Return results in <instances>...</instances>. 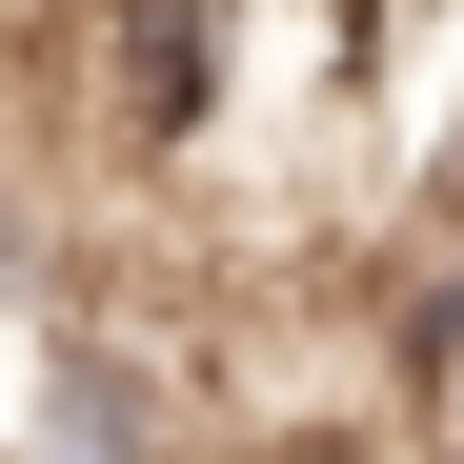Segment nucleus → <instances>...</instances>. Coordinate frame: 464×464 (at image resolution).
<instances>
[{
  "label": "nucleus",
  "instance_id": "1",
  "mask_svg": "<svg viewBox=\"0 0 464 464\" xmlns=\"http://www.w3.org/2000/svg\"><path fill=\"white\" fill-rule=\"evenodd\" d=\"M41 263H61V222L21 202V162H0V303H41Z\"/></svg>",
  "mask_w": 464,
  "mask_h": 464
}]
</instances>
